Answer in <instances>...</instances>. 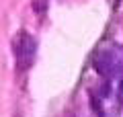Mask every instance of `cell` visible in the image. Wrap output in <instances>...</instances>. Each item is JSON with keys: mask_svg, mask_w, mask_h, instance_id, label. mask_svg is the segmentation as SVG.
<instances>
[{"mask_svg": "<svg viewBox=\"0 0 123 117\" xmlns=\"http://www.w3.org/2000/svg\"><path fill=\"white\" fill-rule=\"evenodd\" d=\"M12 49L17 53V68L18 72H27L33 64V56H35V41L27 31H18L17 37L12 41Z\"/></svg>", "mask_w": 123, "mask_h": 117, "instance_id": "6da1fadb", "label": "cell"}]
</instances>
